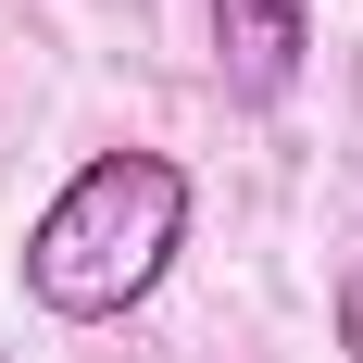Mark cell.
<instances>
[{
	"instance_id": "obj_1",
	"label": "cell",
	"mask_w": 363,
	"mask_h": 363,
	"mask_svg": "<svg viewBox=\"0 0 363 363\" xmlns=\"http://www.w3.org/2000/svg\"><path fill=\"white\" fill-rule=\"evenodd\" d=\"M188 251V163L176 150H88L50 213L26 225V301L50 326H113L138 313Z\"/></svg>"
},
{
	"instance_id": "obj_2",
	"label": "cell",
	"mask_w": 363,
	"mask_h": 363,
	"mask_svg": "<svg viewBox=\"0 0 363 363\" xmlns=\"http://www.w3.org/2000/svg\"><path fill=\"white\" fill-rule=\"evenodd\" d=\"M313 50V0H213V75L238 113H276Z\"/></svg>"
},
{
	"instance_id": "obj_3",
	"label": "cell",
	"mask_w": 363,
	"mask_h": 363,
	"mask_svg": "<svg viewBox=\"0 0 363 363\" xmlns=\"http://www.w3.org/2000/svg\"><path fill=\"white\" fill-rule=\"evenodd\" d=\"M338 338H351V363H363V276H338Z\"/></svg>"
}]
</instances>
